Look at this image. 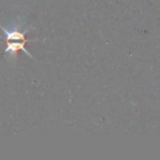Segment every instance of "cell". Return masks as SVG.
I'll return each instance as SVG.
<instances>
[{
  "label": "cell",
  "mask_w": 160,
  "mask_h": 160,
  "mask_svg": "<svg viewBox=\"0 0 160 160\" xmlns=\"http://www.w3.org/2000/svg\"><path fill=\"white\" fill-rule=\"evenodd\" d=\"M28 42H29V41H22V42L12 43L11 41H8L7 47H6V51H5L6 56L9 55L10 56V59H16L18 51H23L28 56H30L32 59H34L33 56L31 55V53H30V52L28 51L27 48H25V43H28ZM34 60H35V59H34Z\"/></svg>",
  "instance_id": "6da1fadb"
},
{
  "label": "cell",
  "mask_w": 160,
  "mask_h": 160,
  "mask_svg": "<svg viewBox=\"0 0 160 160\" xmlns=\"http://www.w3.org/2000/svg\"><path fill=\"white\" fill-rule=\"evenodd\" d=\"M33 27V25H30L24 32H20L19 30H11V29H7L5 28L3 25L0 24V29L3 33L6 34V38H7V42L8 41H13V40H17V41H29V42H35V41H38V38L35 40H27L25 38V34L28 33V31H30V29Z\"/></svg>",
  "instance_id": "7a4b0ae2"
}]
</instances>
